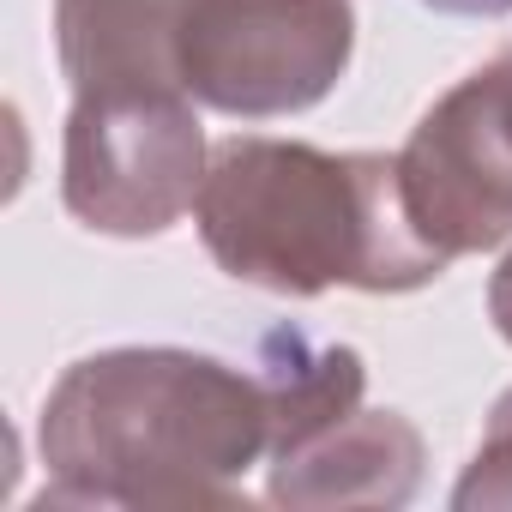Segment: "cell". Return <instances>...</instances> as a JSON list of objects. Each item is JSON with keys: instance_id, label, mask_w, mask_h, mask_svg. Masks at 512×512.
<instances>
[{"instance_id": "cell-3", "label": "cell", "mask_w": 512, "mask_h": 512, "mask_svg": "<svg viewBox=\"0 0 512 512\" xmlns=\"http://www.w3.org/2000/svg\"><path fill=\"white\" fill-rule=\"evenodd\" d=\"M211 151L187 91H91L73 97L61 139V205L115 241L169 235L205 187Z\"/></svg>"}, {"instance_id": "cell-8", "label": "cell", "mask_w": 512, "mask_h": 512, "mask_svg": "<svg viewBox=\"0 0 512 512\" xmlns=\"http://www.w3.org/2000/svg\"><path fill=\"white\" fill-rule=\"evenodd\" d=\"M272 404V458L296 452L302 440H314L320 428L344 422L350 410H362L368 392V362L350 344H320L302 326H278L260 344L253 362Z\"/></svg>"}, {"instance_id": "cell-6", "label": "cell", "mask_w": 512, "mask_h": 512, "mask_svg": "<svg viewBox=\"0 0 512 512\" xmlns=\"http://www.w3.org/2000/svg\"><path fill=\"white\" fill-rule=\"evenodd\" d=\"M422 488V434L398 410H350L344 422L320 428L296 452L272 458L266 500L272 506H410Z\"/></svg>"}, {"instance_id": "cell-2", "label": "cell", "mask_w": 512, "mask_h": 512, "mask_svg": "<svg viewBox=\"0 0 512 512\" xmlns=\"http://www.w3.org/2000/svg\"><path fill=\"white\" fill-rule=\"evenodd\" d=\"M193 223L235 284L296 302L326 290L410 296L452 266L416 235L398 157L386 151H320L302 139L235 133L211 151Z\"/></svg>"}, {"instance_id": "cell-5", "label": "cell", "mask_w": 512, "mask_h": 512, "mask_svg": "<svg viewBox=\"0 0 512 512\" xmlns=\"http://www.w3.org/2000/svg\"><path fill=\"white\" fill-rule=\"evenodd\" d=\"M398 187L416 235L446 260L512 241V37L428 103L398 151Z\"/></svg>"}, {"instance_id": "cell-1", "label": "cell", "mask_w": 512, "mask_h": 512, "mask_svg": "<svg viewBox=\"0 0 512 512\" xmlns=\"http://www.w3.org/2000/svg\"><path fill=\"white\" fill-rule=\"evenodd\" d=\"M37 446L43 506H241V476L272 458V404L260 374L223 356L121 344L55 380Z\"/></svg>"}, {"instance_id": "cell-4", "label": "cell", "mask_w": 512, "mask_h": 512, "mask_svg": "<svg viewBox=\"0 0 512 512\" xmlns=\"http://www.w3.org/2000/svg\"><path fill=\"white\" fill-rule=\"evenodd\" d=\"M350 55V0H187L175 25V73L187 97L235 121L326 103L350 73Z\"/></svg>"}, {"instance_id": "cell-9", "label": "cell", "mask_w": 512, "mask_h": 512, "mask_svg": "<svg viewBox=\"0 0 512 512\" xmlns=\"http://www.w3.org/2000/svg\"><path fill=\"white\" fill-rule=\"evenodd\" d=\"M452 506H458V512H494V506H512V386L494 398L488 428H482V446H476L470 470H464L458 488H452Z\"/></svg>"}, {"instance_id": "cell-11", "label": "cell", "mask_w": 512, "mask_h": 512, "mask_svg": "<svg viewBox=\"0 0 512 512\" xmlns=\"http://www.w3.org/2000/svg\"><path fill=\"white\" fill-rule=\"evenodd\" d=\"M434 13H452V19H506L512 0H422Z\"/></svg>"}, {"instance_id": "cell-7", "label": "cell", "mask_w": 512, "mask_h": 512, "mask_svg": "<svg viewBox=\"0 0 512 512\" xmlns=\"http://www.w3.org/2000/svg\"><path fill=\"white\" fill-rule=\"evenodd\" d=\"M181 7L187 0H55V55L73 97L187 91L175 73Z\"/></svg>"}, {"instance_id": "cell-10", "label": "cell", "mask_w": 512, "mask_h": 512, "mask_svg": "<svg viewBox=\"0 0 512 512\" xmlns=\"http://www.w3.org/2000/svg\"><path fill=\"white\" fill-rule=\"evenodd\" d=\"M488 320L512 344V253H506V260L494 266V278H488Z\"/></svg>"}]
</instances>
